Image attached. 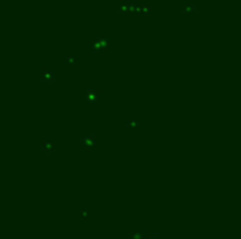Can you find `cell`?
<instances>
[{"label":"cell","mask_w":241,"mask_h":239,"mask_svg":"<svg viewBox=\"0 0 241 239\" xmlns=\"http://www.w3.org/2000/svg\"><path fill=\"white\" fill-rule=\"evenodd\" d=\"M131 236H133V239H144V232L142 231H134Z\"/></svg>","instance_id":"cell-1"},{"label":"cell","mask_w":241,"mask_h":239,"mask_svg":"<svg viewBox=\"0 0 241 239\" xmlns=\"http://www.w3.org/2000/svg\"><path fill=\"white\" fill-rule=\"evenodd\" d=\"M150 239H156V238H150Z\"/></svg>","instance_id":"cell-2"}]
</instances>
